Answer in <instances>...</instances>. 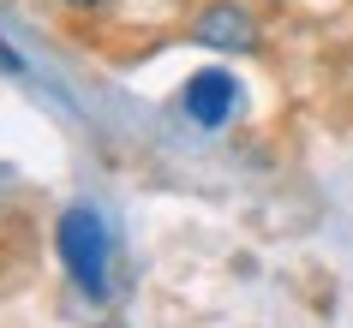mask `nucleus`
<instances>
[{
	"label": "nucleus",
	"instance_id": "3",
	"mask_svg": "<svg viewBox=\"0 0 353 328\" xmlns=\"http://www.w3.org/2000/svg\"><path fill=\"white\" fill-rule=\"evenodd\" d=\"M192 42H204L216 54H258V19L245 12L240 0H210L198 6V19H192Z\"/></svg>",
	"mask_w": 353,
	"mask_h": 328
},
{
	"label": "nucleus",
	"instance_id": "4",
	"mask_svg": "<svg viewBox=\"0 0 353 328\" xmlns=\"http://www.w3.org/2000/svg\"><path fill=\"white\" fill-rule=\"evenodd\" d=\"M0 72H6V78H19V72H24V60L12 54V48H6V42H0Z\"/></svg>",
	"mask_w": 353,
	"mask_h": 328
},
{
	"label": "nucleus",
	"instance_id": "2",
	"mask_svg": "<svg viewBox=\"0 0 353 328\" xmlns=\"http://www.w3.org/2000/svg\"><path fill=\"white\" fill-rule=\"evenodd\" d=\"M180 113H186L198 131H222L234 113H240V78L222 72V66H204V72L186 78L180 90Z\"/></svg>",
	"mask_w": 353,
	"mask_h": 328
},
{
	"label": "nucleus",
	"instance_id": "1",
	"mask_svg": "<svg viewBox=\"0 0 353 328\" xmlns=\"http://www.w3.org/2000/svg\"><path fill=\"white\" fill-rule=\"evenodd\" d=\"M54 245H60V263L66 274L78 281V292L90 298H108V263H114V233H108V215L96 203H72L54 227Z\"/></svg>",
	"mask_w": 353,
	"mask_h": 328
},
{
	"label": "nucleus",
	"instance_id": "5",
	"mask_svg": "<svg viewBox=\"0 0 353 328\" xmlns=\"http://www.w3.org/2000/svg\"><path fill=\"white\" fill-rule=\"evenodd\" d=\"M66 6H78V12H96V6H108V0H66Z\"/></svg>",
	"mask_w": 353,
	"mask_h": 328
}]
</instances>
